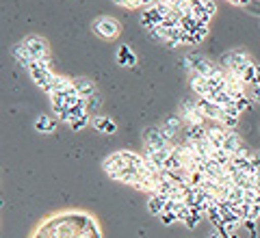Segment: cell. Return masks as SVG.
Masks as SVG:
<instances>
[{"label":"cell","mask_w":260,"mask_h":238,"mask_svg":"<svg viewBox=\"0 0 260 238\" xmlns=\"http://www.w3.org/2000/svg\"><path fill=\"white\" fill-rule=\"evenodd\" d=\"M249 63H251V59L247 56V52H243V50H230V52H225L221 56V61H219V65H221L223 70L237 74V76H243V72H245V67H247Z\"/></svg>","instance_id":"3"},{"label":"cell","mask_w":260,"mask_h":238,"mask_svg":"<svg viewBox=\"0 0 260 238\" xmlns=\"http://www.w3.org/2000/svg\"><path fill=\"white\" fill-rule=\"evenodd\" d=\"M91 28L98 37H102V39H117L119 37V22L117 20H113V18H107V15H102V18H98L93 20L91 24Z\"/></svg>","instance_id":"6"},{"label":"cell","mask_w":260,"mask_h":238,"mask_svg":"<svg viewBox=\"0 0 260 238\" xmlns=\"http://www.w3.org/2000/svg\"><path fill=\"white\" fill-rule=\"evenodd\" d=\"M74 80V87H76V91L80 93V97H85V100H89V97H93L98 93V89H95V83L91 78H87V76H78V78H72Z\"/></svg>","instance_id":"10"},{"label":"cell","mask_w":260,"mask_h":238,"mask_svg":"<svg viewBox=\"0 0 260 238\" xmlns=\"http://www.w3.org/2000/svg\"><path fill=\"white\" fill-rule=\"evenodd\" d=\"M191 89H193V93L198 95V97H210V93L215 91V89H210V85H208V80L204 78V76H200V74H195V72H191Z\"/></svg>","instance_id":"9"},{"label":"cell","mask_w":260,"mask_h":238,"mask_svg":"<svg viewBox=\"0 0 260 238\" xmlns=\"http://www.w3.org/2000/svg\"><path fill=\"white\" fill-rule=\"evenodd\" d=\"M167 203H169V199H165L162 195H150L148 197V210L152 212V215H156V217H160L162 212L167 210Z\"/></svg>","instance_id":"15"},{"label":"cell","mask_w":260,"mask_h":238,"mask_svg":"<svg viewBox=\"0 0 260 238\" xmlns=\"http://www.w3.org/2000/svg\"><path fill=\"white\" fill-rule=\"evenodd\" d=\"M158 219H160V223H162V225H174L176 221H180V219H178V212H169V210H167V212H162Z\"/></svg>","instance_id":"20"},{"label":"cell","mask_w":260,"mask_h":238,"mask_svg":"<svg viewBox=\"0 0 260 238\" xmlns=\"http://www.w3.org/2000/svg\"><path fill=\"white\" fill-rule=\"evenodd\" d=\"M225 134H228V128H223V126H210L208 128V132H206V137H208V141H210V145L215 147V150H219V147H223V139H225Z\"/></svg>","instance_id":"14"},{"label":"cell","mask_w":260,"mask_h":238,"mask_svg":"<svg viewBox=\"0 0 260 238\" xmlns=\"http://www.w3.org/2000/svg\"><path fill=\"white\" fill-rule=\"evenodd\" d=\"M198 106H200V111L204 113V117L206 119H213V121H217V124H221V119H223V109L219 104H215V102H210V100H206V97H198Z\"/></svg>","instance_id":"8"},{"label":"cell","mask_w":260,"mask_h":238,"mask_svg":"<svg viewBox=\"0 0 260 238\" xmlns=\"http://www.w3.org/2000/svg\"><path fill=\"white\" fill-rule=\"evenodd\" d=\"M178 115L184 121V126H204V119H206L195 100H184L180 104V113Z\"/></svg>","instance_id":"5"},{"label":"cell","mask_w":260,"mask_h":238,"mask_svg":"<svg viewBox=\"0 0 260 238\" xmlns=\"http://www.w3.org/2000/svg\"><path fill=\"white\" fill-rule=\"evenodd\" d=\"M247 97H249L251 102L260 104V87H256V85H249V87H247Z\"/></svg>","instance_id":"22"},{"label":"cell","mask_w":260,"mask_h":238,"mask_svg":"<svg viewBox=\"0 0 260 238\" xmlns=\"http://www.w3.org/2000/svg\"><path fill=\"white\" fill-rule=\"evenodd\" d=\"M254 85L260 87V65H258V74H256V80H254Z\"/></svg>","instance_id":"24"},{"label":"cell","mask_w":260,"mask_h":238,"mask_svg":"<svg viewBox=\"0 0 260 238\" xmlns=\"http://www.w3.org/2000/svg\"><path fill=\"white\" fill-rule=\"evenodd\" d=\"M228 3H230V5H239V0H228Z\"/></svg>","instance_id":"26"},{"label":"cell","mask_w":260,"mask_h":238,"mask_svg":"<svg viewBox=\"0 0 260 238\" xmlns=\"http://www.w3.org/2000/svg\"><path fill=\"white\" fill-rule=\"evenodd\" d=\"M182 65L186 70H191L195 74H200V76H204V78H210V76H215V74H219L223 67L221 65H217L213 63L210 59H206L204 54H198V52H193V54H186L184 56V61Z\"/></svg>","instance_id":"1"},{"label":"cell","mask_w":260,"mask_h":238,"mask_svg":"<svg viewBox=\"0 0 260 238\" xmlns=\"http://www.w3.org/2000/svg\"><path fill=\"white\" fill-rule=\"evenodd\" d=\"M91 126L104 134H113L117 130V124L111 117H91Z\"/></svg>","instance_id":"16"},{"label":"cell","mask_w":260,"mask_h":238,"mask_svg":"<svg viewBox=\"0 0 260 238\" xmlns=\"http://www.w3.org/2000/svg\"><path fill=\"white\" fill-rule=\"evenodd\" d=\"M243 147H245V143H243L241 134H237L234 130H228V134H225V139H223V150H225L228 154H237V152L243 150Z\"/></svg>","instance_id":"12"},{"label":"cell","mask_w":260,"mask_h":238,"mask_svg":"<svg viewBox=\"0 0 260 238\" xmlns=\"http://www.w3.org/2000/svg\"><path fill=\"white\" fill-rule=\"evenodd\" d=\"M28 74H30L32 83H35L39 89H44L46 93L50 91V85H52V80L56 76V72L50 67V61H35L30 65Z\"/></svg>","instance_id":"2"},{"label":"cell","mask_w":260,"mask_h":238,"mask_svg":"<svg viewBox=\"0 0 260 238\" xmlns=\"http://www.w3.org/2000/svg\"><path fill=\"white\" fill-rule=\"evenodd\" d=\"M100 104H102V102H100V95L95 93L93 97H89V100H87V111L91 113V111H95V109H100Z\"/></svg>","instance_id":"23"},{"label":"cell","mask_w":260,"mask_h":238,"mask_svg":"<svg viewBox=\"0 0 260 238\" xmlns=\"http://www.w3.org/2000/svg\"><path fill=\"white\" fill-rule=\"evenodd\" d=\"M24 48L28 50V54L35 61H50V48H48V42L39 35H28L26 39H22Z\"/></svg>","instance_id":"4"},{"label":"cell","mask_w":260,"mask_h":238,"mask_svg":"<svg viewBox=\"0 0 260 238\" xmlns=\"http://www.w3.org/2000/svg\"><path fill=\"white\" fill-rule=\"evenodd\" d=\"M143 145H152V147H172V139H169L165 132L160 130V126H152V128H145L143 130Z\"/></svg>","instance_id":"7"},{"label":"cell","mask_w":260,"mask_h":238,"mask_svg":"<svg viewBox=\"0 0 260 238\" xmlns=\"http://www.w3.org/2000/svg\"><path fill=\"white\" fill-rule=\"evenodd\" d=\"M198 3H208V0H198Z\"/></svg>","instance_id":"27"},{"label":"cell","mask_w":260,"mask_h":238,"mask_svg":"<svg viewBox=\"0 0 260 238\" xmlns=\"http://www.w3.org/2000/svg\"><path fill=\"white\" fill-rule=\"evenodd\" d=\"M35 130L39 134H50L56 130V121L52 117H48V115H39L35 119Z\"/></svg>","instance_id":"17"},{"label":"cell","mask_w":260,"mask_h":238,"mask_svg":"<svg viewBox=\"0 0 260 238\" xmlns=\"http://www.w3.org/2000/svg\"><path fill=\"white\" fill-rule=\"evenodd\" d=\"M119 63L124 65V67H133V65L137 63V56H135V52L130 50L128 46H121L119 48Z\"/></svg>","instance_id":"18"},{"label":"cell","mask_w":260,"mask_h":238,"mask_svg":"<svg viewBox=\"0 0 260 238\" xmlns=\"http://www.w3.org/2000/svg\"><path fill=\"white\" fill-rule=\"evenodd\" d=\"M200 217H202V212H200V210H195V208H191L189 217L184 219V225L189 227V229H195V227H198V223H200Z\"/></svg>","instance_id":"19"},{"label":"cell","mask_w":260,"mask_h":238,"mask_svg":"<svg viewBox=\"0 0 260 238\" xmlns=\"http://www.w3.org/2000/svg\"><path fill=\"white\" fill-rule=\"evenodd\" d=\"M11 54H13V59L18 61L24 70H30V65L35 63V59H32V56L28 54V50L24 48V44H22V42H20V44H15V46L11 48Z\"/></svg>","instance_id":"13"},{"label":"cell","mask_w":260,"mask_h":238,"mask_svg":"<svg viewBox=\"0 0 260 238\" xmlns=\"http://www.w3.org/2000/svg\"><path fill=\"white\" fill-rule=\"evenodd\" d=\"M117 7H124V9H141L139 0H113Z\"/></svg>","instance_id":"21"},{"label":"cell","mask_w":260,"mask_h":238,"mask_svg":"<svg viewBox=\"0 0 260 238\" xmlns=\"http://www.w3.org/2000/svg\"><path fill=\"white\" fill-rule=\"evenodd\" d=\"M223 238H237V234H225Z\"/></svg>","instance_id":"25"},{"label":"cell","mask_w":260,"mask_h":238,"mask_svg":"<svg viewBox=\"0 0 260 238\" xmlns=\"http://www.w3.org/2000/svg\"><path fill=\"white\" fill-rule=\"evenodd\" d=\"M182 124H184V121L180 119V115H169V117H165V121L160 124V130L174 141V137L178 134V130L182 128Z\"/></svg>","instance_id":"11"}]
</instances>
